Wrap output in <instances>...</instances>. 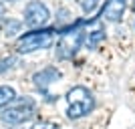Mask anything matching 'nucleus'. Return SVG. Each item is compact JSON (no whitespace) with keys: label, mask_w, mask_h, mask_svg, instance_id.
I'll list each match as a JSON object with an SVG mask.
<instances>
[{"label":"nucleus","mask_w":135,"mask_h":129,"mask_svg":"<svg viewBox=\"0 0 135 129\" xmlns=\"http://www.w3.org/2000/svg\"><path fill=\"white\" fill-rule=\"evenodd\" d=\"M125 8H127L125 0H107L105 6L101 8V18L109 22H119L125 14Z\"/></svg>","instance_id":"0eeeda50"},{"label":"nucleus","mask_w":135,"mask_h":129,"mask_svg":"<svg viewBox=\"0 0 135 129\" xmlns=\"http://www.w3.org/2000/svg\"><path fill=\"white\" fill-rule=\"evenodd\" d=\"M97 6H99V0H81V8L85 14H91Z\"/></svg>","instance_id":"9b49d317"},{"label":"nucleus","mask_w":135,"mask_h":129,"mask_svg":"<svg viewBox=\"0 0 135 129\" xmlns=\"http://www.w3.org/2000/svg\"><path fill=\"white\" fill-rule=\"evenodd\" d=\"M4 14V4H2V0H0V16Z\"/></svg>","instance_id":"4468645a"},{"label":"nucleus","mask_w":135,"mask_h":129,"mask_svg":"<svg viewBox=\"0 0 135 129\" xmlns=\"http://www.w3.org/2000/svg\"><path fill=\"white\" fill-rule=\"evenodd\" d=\"M16 101V91L8 85H0V109L8 107L10 103Z\"/></svg>","instance_id":"1a4fd4ad"},{"label":"nucleus","mask_w":135,"mask_h":129,"mask_svg":"<svg viewBox=\"0 0 135 129\" xmlns=\"http://www.w3.org/2000/svg\"><path fill=\"white\" fill-rule=\"evenodd\" d=\"M34 115V101L32 99H22L16 105L4 107V111L0 113V119L6 125H22L26 121H30Z\"/></svg>","instance_id":"7ed1b4c3"},{"label":"nucleus","mask_w":135,"mask_h":129,"mask_svg":"<svg viewBox=\"0 0 135 129\" xmlns=\"http://www.w3.org/2000/svg\"><path fill=\"white\" fill-rule=\"evenodd\" d=\"M67 103H69V109H67V117L69 119H81L85 115H89L95 107V99H93V93H91L87 87L83 85H77L67 93Z\"/></svg>","instance_id":"f03ea898"},{"label":"nucleus","mask_w":135,"mask_h":129,"mask_svg":"<svg viewBox=\"0 0 135 129\" xmlns=\"http://www.w3.org/2000/svg\"><path fill=\"white\" fill-rule=\"evenodd\" d=\"M20 26H22V24L18 22V20H8V22H6V36L16 34L18 30H20Z\"/></svg>","instance_id":"f8f14e48"},{"label":"nucleus","mask_w":135,"mask_h":129,"mask_svg":"<svg viewBox=\"0 0 135 129\" xmlns=\"http://www.w3.org/2000/svg\"><path fill=\"white\" fill-rule=\"evenodd\" d=\"M83 40H85V32L81 28H71L67 32L61 34V40L56 45V56L61 61H69L77 55L81 46H83Z\"/></svg>","instance_id":"20e7f679"},{"label":"nucleus","mask_w":135,"mask_h":129,"mask_svg":"<svg viewBox=\"0 0 135 129\" xmlns=\"http://www.w3.org/2000/svg\"><path fill=\"white\" fill-rule=\"evenodd\" d=\"M103 40H105V30H103V28H95V30H91L89 34H87V36H85V46H87V49H91V51H93V49H97V46L101 45Z\"/></svg>","instance_id":"6e6552de"},{"label":"nucleus","mask_w":135,"mask_h":129,"mask_svg":"<svg viewBox=\"0 0 135 129\" xmlns=\"http://www.w3.org/2000/svg\"><path fill=\"white\" fill-rule=\"evenodd\" d=\"M133 26H135V22H133Z\"/></svg>","instance_id":"f3484780"},{"label":"nucleus","mask_w":135,"mask_h":129,"mask_svg":"<svg viewBox=\"0 0 135 129\" xmlns=\"http://www.w3.org/2000/svg\"><path fill=\"white\" fill-rule=\"evenodd\" d=\"M55 28H34L30 32H24L16 40V52L18 55H30L34 51H45L51 49L55 42Z\"/></svg>","instance_id":"f257e3e1"},{"label":"nucleus","mask_w":135,"mask_h":129,"mask_svg":"<svg viewBox=\"0 0 135 129\" xmlns=\"http://www.w3.org/2000/svg\"><path fill=\"white\" fill-rule=\"evenodd\" d=\"M51 20V10L46 8L45 2L40 0H30L24 8V24L28 28H40Z\"/></svg>","instance_id":"39448f33"},{"label":"nucleus","mask_w":135,"mask_h":129,"mask_svg":"<svg viewBox=\"0 0 135 129\" xmlns=\"http://www.w3.org/2000/svg\"><path fill=\"white\" fill-rule=\"evenodd\" d=\"M2 2H16V0H2Z\"/></svg>","instance_id":"dca6fc26"},{"label":"nucleus","mask_w":135,"mask_h":129,"mask_svg":"<svg viewBox=\"0 0 135 129\" xmlns=\"http://www.w3.org/2000/svg\"><path fill=\"white\" fill-rule=\"evenodd\" d=\"M16 65H18V59H16V56H6V59L0 61V73H6V71L14 69Z\"/></svg>","instance_id":"9d476101"},{"label":"nucleus","mask_w":135,"mask_h":129,"mask_svg":"<svg viewBox=\"0 0 135 129\" xmlns=\"http://www.w3.org/2000/svg\"><path fill=\"white\" fill-rule=\"evenodd\" d=\"M32 129H59V125H55V123H49V121H40V123H36Z\"/></svg>","instance_id":"ddd939ff"},{"label":"nucleus","mask_w":135,"mask_h":129,"mask_svg":"<svg viewBox=\"0 0 135 129\" xmlns=\"http://www.w3.org/2000/svg\"><path fill=\"white\" fill-rule=\"evenodd\" d=\"M59 79H61V71L56 67H46V69H42V71L32 75V81H34V85H36V89H40L42 93H46V89H49L52 83H56Z\"/></svg>","instance_id":"423d86ee"},{"label":"nucleus","mask_w":135,"mask_h":129,"mask_svg":"<svg viewBox=\"0 0 135 129\" xmlns=\"http://www.w3.org/2000/svg\"><path fill=\"white\" fill-rule=\"evenodd\" d=\"M131 8H133V12H135V0H133V4H131Z\"/></svg>","instance_id":"2eb2a0df"}]
</instances>
